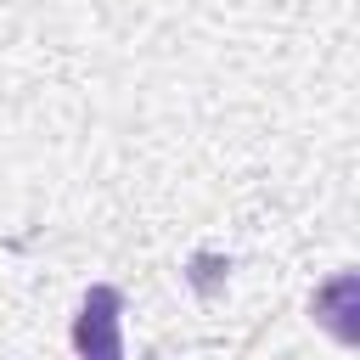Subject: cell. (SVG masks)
Returning a JSON list of instances; mask_svg holds the SVG:
<instances>
[{"mask_svg": "<svg viewBox=\"0 0 360 360\" xmlns=\"http://www.w3.org/2000/svg\"><path fill=\"white\" fill-rule=\"evenodd\" d=\"M118 321H124V292L112 287V281H96L90 292H84V304H79V315H73V354H90V360H124V332H118Z\"/></svg>", "mask_w": 360, "mask_h": 360, "instance_id": "1", "label": "cell"}, {"mask_svg": "<svg viewBox=\"0 0 360 360\" xmlns=\"http://www.w3.org/2000/svg\"><path fill=\"white\" fill-rule=\"evenodd\" d=\"M309 321L338 343V349H360V264L326 276L309 292Z\"/></svg>", "mask_w": 360, "mask_h": 360, "instance_id": "2", "label": "cell"}]
</instances>
